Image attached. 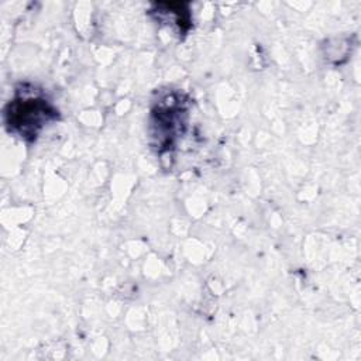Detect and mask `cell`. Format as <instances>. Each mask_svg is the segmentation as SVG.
I'll list each match as a JSON object with an SVG mask.
<instances>
[{
	"instance_id": "cell-1",
	"label": "cell",
	"mask_w": 361,
	"mask_h": 361,
	"mask_svg": "<svg viewBox=\"0 0 361 361\" xmlns=\"http://www.w3.org/2000/svg\"><path fill=\"white\" fill-rule=\"evenodd\" d=\"M4 118L10 133L32 141L47 124L58 118V110L35 89L21 87L7 104Z\"/></svg>"
},
{
	"instance_id": "cell-2",
	"label": "cell",
	"mask_w": 361,
	"mask_h": 361,
	"mask_svg": "<svg viewBox=\"0 0 361 361\" xmlns=\"http://www.w3.org/2000/svg\"><path fill=\"white\" fill-rule=\"evenodd\" d=\"M152 127L155 128L152 137L157 138V145L162 148H171L173 138L183 126V116L186 109L183 99L175 93H169L158 100L157 107L152 110Z\"/></svg>"
}]
</instances>
